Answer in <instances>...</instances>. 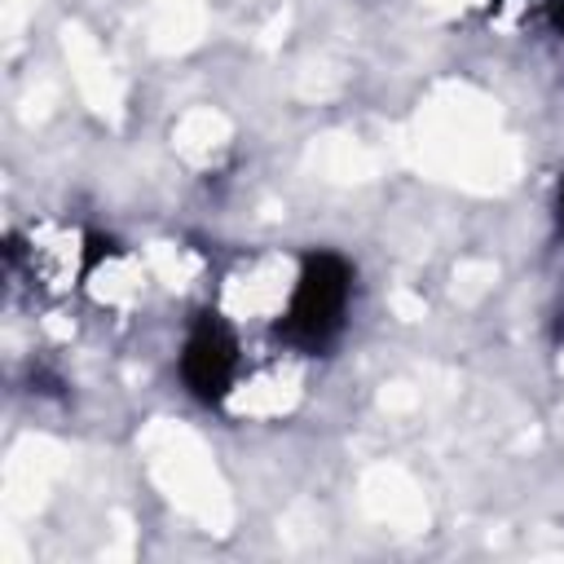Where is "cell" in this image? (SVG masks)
Here are the masks:
<instances>
[{
	"mask_svg": "<svg viewBox=\"0 0 564 564\" xmlns=\"http://www.w3.org/2000/svg\"><path fill=\"white\" fill-rule=\"evenodd\" d=\"M352 264L339 251H308L300 260V273L291 282L286 308L278 317V335L282 344H291L295 352H322L339 339L344 322H348V304H352Z\"/></svg>",
	"mask_w": 564,
	"mask_h": 564,
	"instance_id": "cell-1",
	"label": "cell"
},
{
	"mask_svg": "<svg viewBox=\"0 0 564 564\" xmlns=\"http://www.w3.org/2000/svg\"><path fill=\"white\" fill-rule=\"evenodd\" d=\"M238 370H242V344H238L234 326L225 322V313L203 308L189 322L185 344H181V379H185L189 397L203 405H220L234 392Z\"/></svg>",
	"mask_w": 564,
	"mask_h": 564,
	"instance_id": "cell-2",
	"label": "cell"
},
{
	"mask_svg": "<svg viewBox=\"0 0 564 564\" xmlns=\"http://www.w3.org/2000/svg\"><path fill=\"white\" fill-rule=\"evenodd\" d=\"M546 18H551V26L564 35V0H546Z\"/></svg>",
	"mask_w": 564,
	"mask_h": 564,
	"instance_id": "cell-3",
	"label": "cell"
},
{
	"mask_svg": "<svg viewBox=\"0 0 564 564\" xmlns=\"http://www.w3.org/2000/svg\"><path fill=\"white\" fill-rule=\"evenodd\" d=\"M555 220H560V229H564V181H560V189H555Z\"/></svg>",
	"mask_w": 564,
	"mask_h": 564,
	"instance_id": "cell-4",
	"label": "cell"
}]
</instances>
